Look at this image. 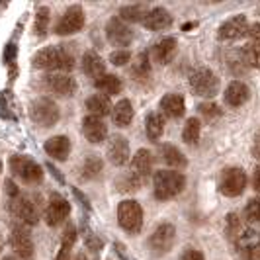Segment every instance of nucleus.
Wrapping results in <instances>:
<instances>
[{
    "label": "nucleus",
    "instance_id": "obj_23",
    "mask_svg": "<svg viewBox=\"0 0 260 260\" xmlns=\"http://www.w3.org/2000/svg\"><path fill=\"white\" fill-rule=\"evenodd\" d=\"M170 24H172V16H170L169 10L162 8V6L151 8L143 22V26L147 27V29H153V31H162V29L170 27Z\"/></svg>",
    "mask_w": 260,
    "mask_h": 260
},
{
    "label": "nucleus",
    "instance_id": "obj_21",
    "mask_svg": "<svg viewBox=\"0 0 260 260\" xmlns=\"http://www.w3.org/2000/svg\"><path fill=\"white\" fill-rule=\"evenodd\" d=\"M43 149L53 160H65L67 156L71 155V151H73V145H71V139L65 137V135H55V137L45 141Z\"/></svg>",
    "mask_w": 260,
    "mask_h": 260
},
{
    "label": "nucleus",
    "instance_id": "obj_43",
    "mask_svg": "<svg viewBox=\"0 0 260 260\" xmlns=\"http://www.w3.org/2000/svg\"><path fill=\"white\" fill-rule=\"evenodd\" d=\"M200 114L206 117V119H213V117L221 116V110H219V106H217V104L209 102V104H202V106H200Z\"/></svg>",
    "mask_w": 260,
    "mask_h": 260
},
{
    "label": "nucleus",
    "instance_id": "obj_34",
    "mask_svg": "<svg viewBox=\"0 0 260 260\" xmlns=\"http://www.w3.org/2000/svg\"><path fill=\"white\" fill-rule=\"evenodd\" d=\"M248 227L245 225V221L237 215V213H231V215H227V225H225V233H227V239L231 241V243H237L243 235H245V231H247Z\"/></svg>",
    "mask_w": 260,
    "mask_h": 260
},
{
    "label": "nucleus",
    "instance_id": "obj_11",
    "mask_svg": "<svg viewBox=\"0 0 260 260\" xmlns=\"http://www.w3.org/2000/svg\"><path fill=\"white\" fill-rule=\"evenodd\" d=\"M43 88L53 94V96H59V98H69L77 92V82L75 78L63 75V73H53L43 77Z\"/></svg>",
    "mask_w": 260,
    "mask_h": 260
},
{
    "label": "nucleus",
    "instance_id": "obj_16",
    "mask_svg": "<svg viewBox=\"0 0 260 260\" xmlns=\"http://www.w3.org/2000/svg\"><path fill=\"white\" fill-rule=\"evenodd\" d=\"M245 260H260V233L248 227L245 235L235 243Z\"/></svg>",
    "mask_w": 260,
    "mask_h": 260
},
{
    "label": "nucleus",
    "instance_id": "obj_5",
    "mask_svg": "<svg viewBox=\"0 0 260 260\" xmlns=\"http://www.w3.org/2000/svg\"><path fill=\"white\" fill-rule=\"evenodd\" d=\"M29 117L36 125L49 129L53 125H57V121L61 117V110L51 98H38L29 104Z\"/></svg>",
    "mask_w": 260,
    "mask_h": 260
},
{
    "label": "nucleus",
    "instance_id": "obj_6",
    "mask_svg": "<svg viewBox=\"0 0 260 260\" xmlns=\"http://www.w3.org/2000/svg\"><path fill=\"white\" fill-rule=\"evenodd\" d=\"M117 221H119V227L123 231H127L131 235L139 233L143 227V209L139 206V202L123 200L117 206Z\"/></svg>",
    "mask_w": 260,
    "mask_h": 260
},
{
    "label": "nucleus",
    "instance_id": "obj_47",
    "mask_svg": "<svg viewBox=\"0 0 260 260\" xmlns=\"http://www.w3.org/2000/svg\"><path fill=\"white\" fill-rule=\"evenodd\" d=\"M252 186H254L256 192H260V167H256L254 174H252Z\"/></svg>",
    "mask_w": 260,
    "mask_h": 260
},
{
    "label": "nucleus",
    "instance_id": "obj_30",
    "mask_svg": "<svg viewBox=\"0 0 260 260\" xmlns=\"http://www.w3.org/2000/svg\"><path fill=\"white\" fill-rule=\"evenodd\" d=\"M248 38H250V41H248V45H247V53H248V59H250V65L260 69V24L258 22L250 26Z\"/></svg>",
    "mask_w": 260,
    "mask_h": 260
},
{
    "label": "nucleus",
    "instance_id": "obj_24",
    "mask_svg": "<svg viewBox=\"0 0 260 260\" xmlns=\"http://www.w3.org/2000/svg\"><path fill=\"white\" fill-rule=\"evenodd\" d=\"M160 110H162V114L170 119H178V117H182L186 114V102H184V98L180 94H174V92H170L167 96H162V100H160Z\"/></svg>",
    "mask_w": 260,
    "mask_h": 260
},
{
    "label": "nucleus",
    "instance_id": "obj_46",
    "mask_svg": "<svg viewBox=\"0 0 260 260\" xmlns=\"http://www.w3.org/2000/svg\"><path fill=\"white\" fill-rule=\"evenodd\" d=\"M252 155H254L260 160V129L256 131V135H254V141H252Z\"/></svg>",
    "mask_w": 260,
    "mask_h": 260
},
{
    "label": "nucleus",
    "instance_id": "obj_10",
    "mask_svg": "<svg viewBox=\"0 0 260 260\" xmlns=\"http://www.w3.org/2000/svg\"><path fill=\"white\" fill-rule=\"evenodd\" d=\"M10 245L20 260H34L36 248H34V241H31V235L26 225H22V223L14 225L12 233H10Z\"/></svg>",
    "mask_w": 260,
    "mask_h": 260
},
{
    "label": "nucleus",
    "instance_id": "obj_13",
    "mask_svg": "<svg viewBox=\"0 0 260 260\" xmlns=\"http://www.w3.org/2000/svg\"><path fill=\"white\" fill-rule=\"evenodd\" d=\"M69 213H71V204H69V200H65L61 194L49 196V202H47L45 211H43L45 221H47L49 227H57V225H61V223L69 217Z\"/></svg>",
    "mask_w": 260,
    "mask_h": 260
},
{
    "label": "nucleus",
    "instance_id": "obj_42",
    "mask_svg": "<svg viewBox=\"0 0 260 260\" xmlns=\"http://www.w3.org/2000/svg\"><path fill=\"white\" fill-rule=\"evenodd\" d=\"M131 61V53L127 49H119V51H114L110 55V63L116 67H123Z\"/></svg>",
    "mask_w": 260,
    "mask_h": 260
},
{
    "label": "nucleus",
    "instance_id": "obj_38",
    "mask_svg": "<svg viewBox=\"0 0 260 260\" xmlns=\"http://www.w3.org/2000/svg\"><path fill=\"white\" fill-rule=\"evenodd\" d=\"M47 26H49V8L47 6H39L36 10V24H34L36 36L43 38L47 34Z\"/></svg>",
    "mask_w": 260,
    "mask_h": 260
},
{
    "label": "nucleus",
    "instance_id": "obj_27",
    "mask_svg": "<svg viewBox=\"0 0 260 260\" xmlns=\"http://www.w3.org/2000/svg\"><path fill=\"white\" fill-rule=\"evenodd\" d=\"M160 158L169 165V167H172V169L176 170H182L188 167V160H186V156L174 147V145H160Z\"/></svg>",
    "mask_w": 260,
    "mask_h": 260
},
{
    "label": "nucleus",
    "instance_id": "obj_44",
    "mask_svg": "<svg viewBox=\"0 0 260 260\" xmlns=\"http://www.w3.org/2000/svg\"><path fill=\"white\" fill-rule=\"evenodd\" d=\"M180 260H206V258H204L202 250H198V248H186L182 252V256H180Z\"/></svg>",
    "mask_w": 260,
    "mask_h": 260
},
{
    "label": "nucleus",
    "instance_id": "obj_19",
    "mask_svg": "<svg viewBox=\"0 0 260 260\" xmlns=\"http://www.w3.org/2000/svg\"><path fill=\"white\" fill-rule=\"evenodd\" d=\"M133 176H137V178H141L143 182H147V178H149V174L153 172V155H151V151H147V149H139L133 158H131V170H129Z\"/></svg>",
    "mask_w": 260,
    "mask_h": 260
},
{
    "label": "nucleus",
    "instance_id": "obj_33",
    "mask_svg": "<svg viewBox=\"0 0 260 260\" xmlns=\"http://www.w3.org/2000/svg\"><path fill=\"white\" fill-rule=\"evenodd\" d=\"M145 133H147V137L151 141L160 139V135L165 133V117L160 114H156V112L149 114L147 119H145Z\"/></svg>",
    "mask_w": 260,
    "mask_h": 260
},
{
    "label": "nucleus",
    "instance_id": "obj_31",
    "mask_svg": "<svg viewBox=\"0 0 260 260\" xmlns=\"http://www.w3.org/2000/svg\"><path fill=\"white\" fill-rule=\"evenodd\" d=\"M147 14H149V8L143 6V4H127V6L119 8V20L131 22V24H137V22L143 24Z\"/></svg>",
    "mask_w": 260,
    "mask_h": 260
},
{
    "label": "nucleus",
    "instance_id": "obj_40",
    "mask_svg": "<svg viewBox=\"0 0 260 260\" xmlns=\"http://www.w3.org/2000/svg\"><path fill=\"white\" fill-rule=\"evenodd\" d=\"M143 180L141 178H137V176H133V174H127L125 178H121L119 180V190L121 192H137V190H141V186H143Z\"/></svg>",
    "mask_w": 260,
    "mask_h": 260
},
{
    "label": "nucleus",
    "instance_id": "obj_26",
    "mask_svg": "<svg viewBox=\"0 0 260 260\" xmlns=\"http://www.w3.org/2000/svg\"><path fill=\"white\" fill-rule=\"evenodd\" d=\"M227 67L229 71L233 73L235 77H243L247 75L248 69H250V59H248L247 47L245 49H235V51L229 53V59H227Z\"/></svg>",
    "mask_w": 260,
    "mask_h": 260
},
{
    "label": "nucleus",
    "instance_id": "obj_12",
    "mask_svg": "<svg viewBox=\"0 0 260 260\" xmlns=\"http://www.w3.org/2000/svg\"><path fill=\"white\" fill-rule=\"evenodd\" d=\"M174 239H176V229H174V225H170V223H160L155 231H153L151 239H149V247L153 250V254L160 256V254H167L170 248H172Z\"/></svg>",
    "mask_w": 260,
    "mask_h": 260
},
{
    "label": "nucleus",
    "instance_id": "obj_51",
    "mask_svg": "<svg viewBox=\"0 0 260 260\" xmlns=\"http://www.w3.org/2000/svg\"><path fill=\"white\" fill-rule=\"evenodd\" d=\"M0 172H2V162H0Z\"/></svg>",
    "mask_w": 260,
    "mask_h": 260
},
{
    "label": "nucleus",
    "instance_id": "obj_14",
    "mask_svg": "<svg viewBox=\"0 0 260 260\" xmlns=\"http://www.w3.org/2000/svg\"><path fill=\"white\" fill-rule=\"evenodd\" d=\"M106 38L114 47H127L133 41V31L123 20H119V16H116L106 24Z\"/></svg>",
    "mask_w": 260,
    "mask_h": 260
},
{
    "label": "nucleus",
    "instance_id": "obj_20",
    "mask_svg": "<svg viewBox=\"0 0 260 260\" xmlns=\"http://www.w3.org/2000/svg\"><path fill=\"white\" fill-rule=\"evenodd\" d=\"M223 98H225V104L227 106H231V108H241V106H245L248 102L250 90H248V86L245 82L233 80V82H229V86L225 88Z\"/></svg>",
    "mask_w": 260,
    "mask_h": 260
},
{
    "label": "nucleus",
    "instance_id": "obj_49",
    "mask_svg": "<svg viewBox=\"0 0 260 260\" xmlns=\"http://www.w3.org/2000/svg\"><path fill=\"white\" fill-rule=\"evenodd\" d=\"M2 248H4V235L0 233V252H2Z\"/></svg>",
    "mask_w": 260,
    "mask_h": 260
},
{
    "label": "nucleus",
    "instance_id": "obj_3",
    "mask_svg": "<svg viewBox=\"0 0 260 260\" xmlns=\"http://www.w3.org/2000/svg\"><path fill=\"white\" fill-rule=\"evenodd\" d=\"M186 186V176L178 170H158L153 176V190L156 200H172Z\"/></svg>",
    "mask_w": 260,
    "mask_h": 260
},
{
    "label": "nucleus",
    "instance_id": "obj_15",
    "mask_svg": "<svg viewBox=\"0 0 260 260\" xmlns=\"http://www.w3.org/2000/svg\"><path fill=\"white\" fill-rule=\"evenodd\" d=\"M248 26L247 18L243 14H237L233 18L225 20L221 26H219V31H217V38L221 41H233V39H239L243 36H248Z\"/></svg>",
    "mask_w": 260,
    "mask_h": 260
},
{
    "label": "nucleus",
    "instance_id": "obj_41",
    "mask_svg": "<svg viewBox=\"0 0 260 260\" xmlns=\"http://www.w3.org/2000/svg\"><path fill=\"white\" fill-rule=\"evenodd\" d=\"M245 215H247L248 221L260 223V198H252L248 202L247 209H245Z\"/></svg>",
    "mask_w": 260,
    "mask_h": 260
},
{
    "label": "nucleus",
    "instance_id": "obj_48",
    "mask_svg": "<svg viewBox=\"0 0 260 260\" xmlns=\"http://www.w3.org/2000/svg\"><path fill=\"white\" fill-rule=\"evenodd\" d=\"M73 260H86V256H84V252H78V254L73 256Z\"/></svg>",
    "mask_w": 260,
    "mask_h": 260
},
{
    "label": "nucleus",
    "instance_id": "obj_1",
    "mask_svg": "<svg viewBox=\"0 0 260 260\" xmlns=\"http://www.w3.org/2000/svg\"><path fill=\"white\" fill-rule=\"evenodd\" d=\"M6 194H8V204L12 215L22 221V225H36L41 217V200L39 196L22 194L18 186L12 180H6Z\"/></svg>",
    "mask_w": 260,
    "mask_h": 260
},
{
    "label": "nucleus",
    "instance_id": "obj_8",
    "mask_svg": "<svg viewBox=\"0 0 260 260\" xmlns=\"http://www.w3.org/2000/svg\"><path fill=\"white\" fill-rule=\"evenodd\" d=\"M86 24V18H84V10H82V6H78V4H73V6H69L63 16L59 18V22L55 24V34L57 36H73V34H77L80 31L82 27Z\"/></svg>",
    "mask_w": 260,
    "mask_h": 260
},
{
    "label": "nucleus",
    "instance_id": "obj_17",
    "mask_svg": "<svg viewBox=\"0 0 260 260\" xmlns=\"http://www.w3.org/2000/svg\"><path fill=\"white\" fill-rule=\"evenodd\" d=\"M82 135L94 145L102 143V141H106V137H108V125L104 123L102 117L86 116L82 119Z\"/></svg>",
    "mask_w": 260,
    "mask_h": 260
},
{
    "label": "nucleus",
    "instance_id": "obj_39",
    "mask_svg": "<svg viewBox=\"0 0 260 260\" xmlns=\"http://www.w3.org/2000/svg\"><path fill=\"white\" fill-rule=\"evenodd\" d=\"M100 170H102V160L96 155H90L82 165V178H88V180L96 178L100 174Z\"/></svg>",
    "mask_w": 260,
    "mask_h": 260
},
{
    "label": "nucleus",
    "instance_id": "obj_36",
    "mask_svg": "<svg viewBox=\"0 0 260 260\" xmlns=\"http://www.w3.org/2000/svg\"><path fill=\"white\" fill-rule=\"evenodd\" d=\"M200 135H202V123H200V119H198V117H190L182 129L184 143H188V145L198 143V141H200Z\"/></svg>",
    "mask_w": 260,
    "mask_h": 260
},
{
    "label": "nucleus",
    "instance_id": "obj_25",
    "mask_svg": "<svg viewBox=\"0 0 260 260\" xmlns=\"http://www.w3.org/2000/svg\"><path fill=\"white\" fill-rule=\"evenodd\" d=\"M82 71H84V75H86V77L94 78V82H96V80H100L104 75H108V73H106V65H104V61H102V57L94 51L84 53V57H82Z\"/></svg>",
    "mask_w": 260,
    "mask_h": 260
},
{
    "label": "nucleus",
    "instance_id": "obj_29",
    "mask_svg": "<svg viewBox=\"0 0 260 260\" xmlns=\"http://www.w3.org/2000/svg\"><path fill=\"white\" fill-rule=\"evenodd\" d=\"M112 119L117 127H127L133 119V106H131L129 100H119L114 110H112Z\"/></svg>",
    "mask_w": 260,
    "mask_h": 260
},
{
    "label": "nucleus",
    "instance_id": "obj_2",
    "mask_svg": "<svg viewBox=\"0 0 260 260\" xmlns=\"http://www.w3.org/2000/svg\"><path fill=\"white\" fill-rule=\"evenodd\" d=\"M75 61H77V57H75V51L71 45L43 47L31 59L34 67L43 69V71H71L75 67Z\"/></svg>",
    "mask_w": 260,
    "mask_h": 260
},
{
    "label": "nucleus",
    "instance_id": "obj_9",
    "mask_svg": "<svg viewBox=\"0 0 260 260\" xmlns=\"http://www.w3.org/2000/svg\"><path fill=\"white\" fill-rule=\"evenodd\" d=\"M247 188V174L245 170L239 169V167H229L221 172L219 176V190L223 196H229V198H237L245 192Z\"/></svg>",
    "mask_w": 260,
    "mask_h": 260
},
{
    "label": "nucleus",
    "instance_id": "obj_35",
    "mask_svg": "<svg viewBox=\"0 0 260 260\" xmlns=\"http://www.w3.org/2000/svg\"><path fill=\"white\" fill-rule=\"evenodd\" d=\"M94 86L98 88L100 94H104V96H108V98H110L112 94H119L121 88H123L121 80H119V77H116V75H104L100 80L94 82Z\"/></svg>",
    "mask_w": 260,
    "mask_h": 260
},
{
    "label": "nucleus",
    "instance_id": "obj_18",
    "mask_svg": "<svg viewBox=\"0 0 260 260\" xmlns=\"http://www.w3.org/2000/svg\"><path fill=\"white\" fill-rule=\"evenodd\" d=\"M108 158L112 165L123 167L129 160V143L123 135H114L108 143Z\"/></svg>",
    "mask_w": 260,
    "mask_h": 260
},
{
    "label": "nucleus",
    "instance_id": "obj_50",
    "mask_svg": "<svg viewBox=\"0 0 260 260\" xmlns=\"http://www.w3.org/2000/svg\"><path fill=\"white\" fill-rule=\"evenodd\" d=\"M2 260H16L14 256H6V258H2Z\"/></svg>",
    "mask_w": 260,
    "mask_h": 260
},
{
    "label": "nucleus",
    "instance_id": "obj_45",
    "mask_svg": "<svg viewBox=\"0 0 260 260\" xmlns=\"http://www.w3.org/2000/svg\"><path fill=\"white\" fill-rule=\"evenodd\" d=\"M86 241H88V248L90 250H98V248L102 247V241H98L90 231H86Z\"/></svg>",
    "mask_w": 260,
    "mask_h": 260
},
{
    "label": "nucleus",
    "instance_id": "obj_22",
    "mask_svg": "<svg viewBox=\"0 0 260 260\" xmlns=\"http://www.w3.org/2000/svg\"><path fill=\"white\" fill-rule=\"evenodd\" d=\"M178 49V43L174 38H162L160 41H156L153 45V59L158 65H169L170 61L174 59Z\"/></svg>",
    "mask_w": 260,
    "mask_h": 260
},
{
    "label": "nucleus",
    "instance_id": "obj_37",
    "mask_svg": "<svg viewBox=\"0 0 260 260\" xmlns=\"http://www.w3.org/2000/svg\"><path fill=\"white\" fill-rule=\"evenodd\" d=\"M131 75L135 78H139V80L149 78V75H151V63H149V55L147 53H139L135 57V61L131 65Z\"/></svg>",
    "mask_w": 260,
    "mask_h": 260
},
{
    "label": "nucleus",
    "instance_id": "obj_28",
    "mask_svg": "<svg viewBox=\"0 0 260 260\" xmlns=\"http://www.w3.org/2000/svg\"><path fill=\"white\" fill-rule=\"evenodd\" d=\"M86 110L90 112V116L104 117V116H108V114H112L114 106H112L108 96H104V94H94V96H90V98L86 100Z\"/></svg>",
    "mask_w": 260,
    "mask_h": 260
},
{
    "label": "nucleus",
    "instance_id": "obj_32",
    "mask_svg": "<svg viewBox=\"0 0 260 260\" xmlns=\"http://www.w3.org/2000/svg\"><path fill=\"white\" fill-rule=\"evenodd\" d=\"M77 227L75 225H69L63 233V241H61V248H59V254L55 260H73L71 252H73V247L77 243Z\"/></svg>",
    "mask_w": 260,
    "mask_h": 260
},
{
    "label": "nucleus",
    "instance_id": "obj_4",
    "mask_svg": "<svg viewBox=\"0 0 260 260\" xmlns=\"http://www.w3.org/2000/svg\"><path fill=\"white\" fill-rule=\"evenodd\" d=\"M190 88L202 98H213L219 92V78L208 67H196L190 73Z\"/></svg>",
    "mask_w": 260,
    "mask_h": 260
},
{
    "label": "nucleus",
    "instance_id": "obj_7",
    "mask_svg": "<svg viewBox=\"0 0 260 260\" xmlns=\"http://www.w3.org/2000/svg\"><path fill=\"white\" fill-rule=\"evenodd\" d=\"M10 170L12 174L22 180L24 184H39L43 180V170L39 167L36 160L27 158L22 155H14L10 156Z\"/></svg>",
    "mask_w": 260,
    "mask_h": 260
}]
</instances>
